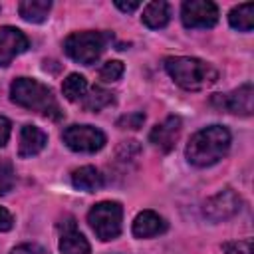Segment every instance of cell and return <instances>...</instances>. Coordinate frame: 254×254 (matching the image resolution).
<instances>
[{"label": "cell", "mask_w": 254, "mask_h": 254, "mask_svg": "<svg viewBox=\"0 0 254 254\" xmlns=\"http://www.w3.org/2000/svg\"><path fill=\"white\" fill-rule=\"evenodd\" d=\"M185 28H212L218 22V8L210 0H187L181 8Z\"/></svg>", "instance_id": "cell-7"}, {"label": "cell", "mask_w": 254, "mask_h": 254, "mask_svg": "<svg viewBox=\"0 0 254 254\" xmlns=\"http://www.w3.org/2000/svg\"><path fill=\"white\" fill-rule=\"evenodd\" d=\"M14 181H16V175H14L12 165L8 161H0V196L12 190Z\"/></svg>", "instance_id": "cell-22"}, {"label": "cell", "mask_w": 254, "mask_h": 254, "mask_svg": "<svg viewBox=\"0 0 254 254\" xmlns=\"http://www.w3.org/2000/svg\"><path fill=\"white\" fill-rule=\"evenodd\" d=\"M62 93L67 101H79L87 93V79L79 73H69L62 83Z\"/></svg>", "instance_id": "cell-19"}, {"label": "cell", "mask_w": 254, "mask_h": 254, "mask_svg": "<svg viewBox=\"0 0 254 254\" xmlns=\"http://www.w3.org/2000/svg\"><path fill=\"white\" fill-rule=\"evenodd\" d=\"M10 97L20 107L36 111V113H40L44 117H50L54 121H58L64 115L54 91L38 79H30V77L14 79L12 85H10Z\"/></svg>", "instance_id": "cell-2"}, {"label": "cell", "mask_w": 254, "mask_h": 254, "mask_svg": "<svg viewBox=\"0 0 254 254\" xmlns=\"http://www.w3.org/2000/svg\"><path fill=\"white\" fill-rule=\"evenodd\" d=\"M123 206L115 200H103L91 206L87 212V222L99 240H113L121 234Z\"/></svg>", "instance_id": "cell-5"}, {"label": "cell", "mask_w": 254, "mask_h": 254, "mask_svg": "<svg viewBox=\"0 0 254 254\" xmlns=\"http://www.w3.org/2000/svg\"><path fill=\"white\" fill-rule=\"evenodd\" d=\"M71 185L79 190H85V192H95L103 187V175L91 167V165H85V167H79L71 173Z\"/></svg>", "instance_id": "cell-15"}, {"label": "cell", "mask_w": 254, "mask_h": 254, "mask_svg": "<svg viewBox=\"0 0 254 254\" xmlns=\"http://www.w3.org/2000/svg\"><path fill=\"white\" fill-rule=\"evenodd\" d=\"M165 69L175 79V83L187 91L206 89L218 79V71L208 62L198 58H187V56L167 58Z\"/></svg>", "instance_id": "cell-3"}, {"label": "cell", "mask_w": 254, "mask_h": 254, "mask_svg": "<svg viewBox=\"0 0 254 254\" xmlns=\"http://www.w3.org/2000/svg\"><path fill=\"white\" fill-rule=\"evenodd\" d=\"M222 250L226 254H254V244L250 238H246V240H238V242H226L222 246Z\"/></svg>", "instance_id": "cell-24"}, {"label": "cell", "mask_w": 254, "mask_h": 254, "mask_svg": "<svg viewBox=\"0 0 254 254\" xmlns=\"http://www.w3.org/2000/svg\"><path fill=\"white\" fill-rule=\"evenodd\" d=\"M216 103H220V107H224L226 111L230 113H236V115H252V109H254V89H252V83H244L240 85L238 89L226 93V95H218L214 99Z\"/></svg>", "instance_id": "cell-11"}, {"label": "cell", "mask_w": 254, "mask_h": 254, "mask_svg": "<svg viewBox=\"0 0 254 254\" xmlns=\"http://www.w3.org/2000/svg\"><path fill=\"white\" fill-rule=\"evenodd\" d=\"M228 22L234 30L250 32L254 28V4L246 2V4H238L236 8H232L228 14Z\"/></svg>", "instance_id": "cell-18"}, {"label": "cell", "mask_w": 254, "mask_h": 254, "mask_svg": "<svg viewBox=\"0 0 254 254\" xmlns=\"http://www.w3.org/2000/svg\"><path fill=\"white\" fill-rule=\"evenodd\" d=\"M115 6H117L119 10H123V12H133V10H137L141 4H139V2H121V0H117Z\"/></svg>", "instance_id": "cell-28"}, {"label": "cell", "mask_w": 254, "mask_h": 254, "mask_svg": "<svg viewBox=\"0 0 254 254\" xmlns=\"http://www.w3.org/2000/svg\"><path fill=\"white\" fill-rule=\"evenodd\" d=\"M111 36L105 32H75L65 38L64 50L73 62L91 65L99 60Z\"/></svg>", "instance_id": "cell-4"}, {"label": "cell", "mask_w": 254, "mask_h": 254, "mask_svg": "<svg viewBox=\"0 0 254 254\" xmlns=\"http://www.w3.org/2000/svg\"><path fill=\"white\" fill-rule=\"evenodd\" d=\"M123 71H125L123 62H119V60H109V62H105V64L101 65L99 77H101L103 81H117V79L123 75Z\"/></svg>", "instance_id": "cell-21"}, {"label": "cell", "mask_w": 254, "mask_h": 254, "mask_svg": "<svg viewBox=\"0 0 254 254\" xmlns=\"http://www.w3.org/2000/svg\"><path fill=\"white\" fill-rule=\"evenodd\" d=\"M171 20V6L163 0L149 2L143 10V24L151 30H161L169 24Z\"/></svg>", "instance_id": "cell-16"}, {"label": "cell", "mask_w": 254, "mask_h": 254, "mask_svg": "<svg viewBox=\"0 0 254 254\" xmlns=\"http://www.w3.org/2000/svg\"><path fill=\"white\" fill-rule=\"evenodd\" d=\"M230 149V131L222 125H210L196 131L187 145V159L194 167L218 163Z\"/></svg>", "instance_id": "cell-1"}, {"label": "cell", "mask_w": 254, "mask_h": 254, "mask_svg": "<svg viewBox=\"0 0 254 254\" xmlns=\"http://www.w3.org/2000/svg\"><path fill=\"white\" fill-rule=\"evenodd\" d=\"M181 129H183V123L177 115H169L163 123L155 125L149 133V141L153 143V147H157L159 151L163 153H169L175 149L179 137H181Z\"/></svg>", "instance_id": "cell-9"}, {"label": "cell", "mask_w": 254, "mask_h": 254, "mask_svg": "<svg viewBox=\"0 0 254 254\" xmlns=\"http://www.w3.org/2000/svg\"><path fill=\"white\" fill-rule=\"evenodd\" d=\"M240 204H242L240 196L232 189H224V190H218L216 194H212L210 198H206L202 212L208 220L220 222V220H226V218H232L234 214H238Z\"/></svg>", "instance_id": "cell-8"}, {"label": "cell", "mask_w": 254, "mask_h": 254, "mask_svg": "<svg viewBox=\"0 0 254 254\" xmlns=\"http://www.w3.org/2000/svg\"><path fill=\"white\" fill-rule=\"evenodd\" d=\"M165 230H167L165 218L153 210H143L133 220V236L137 238H151V236L163 234Z\"/></svg>", "instance_id": "cell-14"}, {"label": "cell", "mask_w": 254, "mask_h": 254, "mask_svg": "<svg viewBox=\"0 0 254 254\" xmlns=\"http://www.w3.org/2000/svg\"><path fill=\"white\" fill-rule=\"evenodd\" d=\"M113 101H115L113 93L103 87H91L89 93H85V97L81 99V103L87 111H101V109L109 107Z\"/></svg>", "instance_id": "cell-20"}, {"label": "cell", "mask_w": 254, "mask_h": 254, "mask_svg": "<svg viewBox=\"0 0 254 254\" xmlns=\"http://www.w3.org/2000/svg\"><path fill=\"white\" fill-rule=\"evenodd\" d=\"M12 226H14V218H12V214H10L4 206H0V232L10 230Z\"/></svg>", "instance_id": "cell-27"}, {"label": "cell", "mask_w": 254, "mask_h": 254, "mask_svg": "<svg viewBox=\"0 0 254 254\" xmlns=\"http://www.w3.org/2000/svg\"><path fill=\"white\" fill-rule=\"evenodd\" d=\"M10 254H48V252L38 244H20Z\"/></svg>", "instance_id": "cell-25"}, {"label": "cell", "mask_w": 254, "mask_h": 254, "mask_svg": "<svg viewBox=\"0 0 254 254\" xmlns=\"http://www.w3.org/2000/svg\"><path fill=\"white\" fill-rule=\"evenodd\" d=\"M62 139L75 153H95L105 145V133L91 125H69Z\"/></svg>", "instance_id": "cell-6"}, {"label": "cell", "mask_w": 254, "mask_h": 254, "mask_svg": "<svg viewBox=\"0 0 254 254\" xmlns=\"http://www.w3.org/2000/svg\"><path fill=\"white\" fill-rule=\"evenodd\" d=\"M10 131H12L10 121H8L4 115H0V147H4V145L8 143V139H10Z\"/></svg>", "instance_id": "cell-26"}, {"label": "cell", "mask_w": 254, "mask_h": 254, "mask_svg": "<svg viewBox=\"0 0 254 254\" xmlns=\"http://www.w3.org/2000/svg\"><path fill=\"white\" fill-rule=\"evenodd\" d=\"M143 123H145V115L141 111H133V113L121 115L117 119V127H121V129H139Z\"/></svg>", "instance_id": "cell-23"}, {"label": "cell", "mask_w": 254, "mask_h": 254, "mask_svg": "<svg viewBox=\"0 0 254 254\" xmlns=\"http://www.w3.org/2000/svg\"><path fill=\"white\" fill-rule=\"evenodd\" d=\"M52 10L50 0H24L18 4V12L26 22L32 24H42Z\"/></svg>", "instance_id": "cell-17"}, {"label": "cell", "mask_w": 254, "mask_h": 254, "mask_svg": "<svg viewBox=\"0 0 254 254\" xmlns=\"http://www.w3.org/2000/svg\"><path fill=\"white\" fill-rule=\"evenodd\" d=\"M28 38L22 30L14 26H2L0 28V65H8L16 56L28 50Z\"/></svg>", "instance_id": "cell-10"}, {"label": "cell", "mask_w": 254, "mask_h": 254, "mask_svg": "<svg viewBox=\"0 0 254 254\" xmlns=\"http://www.w3.org/2000/svg\"><path fill=\"white\" fill-rule=\"evenodd\" d=\"M60 252L62 254H89V242L87 238L75 228V222L71 216L65 218V222L60 224Z\"/></svg>", "instance_id": "cell-12"}, {"label": "cell", "mask_w": 254, "mask_h": 254, "mask_svg": "<svg viewBox=\"0 0 254 254\" xmlns=\"http://www.w3.org/2000/svg\"><path fill=\"white\" fill-rule=\"evenodd\" d=\"M48 143V135L36 127V125H24L20 131V147H18V155L22 159L34 157L38 155Z\"/></svg>", "instance_id": "cell-13"}]
</instances>
